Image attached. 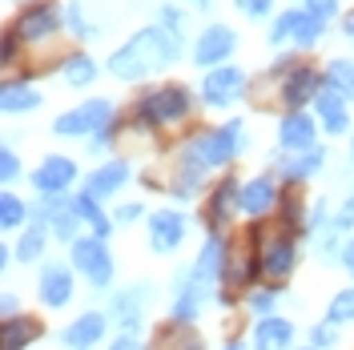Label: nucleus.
<instances>
[{
  "label": "nucleus",
  "instance_id": "nucleus-16",
  "mask_svg": "<svg viewBox=\"0 0 354 350\" xmlns=\"http://www.w3.org/2000/svg\"><path fill=\"white\" fill-rule=\"evenodd\" d=\"M214 298V290L205 282H198L194 278V270H185V274H177V290H174V306H169V314H174V322H198L201 306Z\"/></svg>",
  "mask_w": 354,
  "mask_h": 350
},
{
  "label": "nucleus",
  "instance_id": "nucleus-41",
  "mask_svg": "<svg viewBox=\"0 0 354 350\" xmlns=\"http://www.w3.org/2000/svg\"><path fill=\"white\" fill-rule=\"evenodd\" d=\"M330 230L338 234V238H346V234L354 230V185H351V194H346V201L338 205V214H334Z\"/></svg>",
  "mask_w": 354,
  "mask_h": 350
},
{
  "label": "nucleus",
  "instance_id": "nucleus-52",
  "mask_svg": "<svg viewBox=\"0 0 354 350\" xmlns=\"http://www.w3.org/2000/svg\"><path fill=\"white\" fill-rule=\"evenodd\" d=\"M342 37H351V41H354V12L342 17Z\"/></svg>",
  "mask_w": 354,
  "mask_h": 350
},
{
  "label": "nucleus",
  "instance_id": "nucleus-26",
  "mask_svg": "<svg viewBox=\"0 0 354 350\" xmlns=\"http://www.w3.org/2000/svg\"><path fill=\"white\" fill-rule=\"evenodd\" d=\"M322 165H326V145H314V149H306V154H298V157H282L278 161V174H282L286 185H298L306 177L322 174Z\"/></svg>",
  "mask_w": 354,
  "mask_h": 350
},
{
  "label": "nucleus",
  "instance_id": "nucleus-36",
  "mask_svg": "<svg viewBox=\"0 0 354 350\" xmlns=\"http://www.w3.org/2000/svg\"><path fill=\"white\" fill-rule=\"evenodd\" d=\"M326 322L330 326H346V322H354V286H346V290H338L330 298V306H326Z\"/></svg>",
  "mask_w": 354,
  "mask_h": 350
},
{
  "label": "nucleus",
  "instance_id": "nucleus-42",
  "mask_svg": "<svg viewBox=\"0 0 354 350\" xmlns=\"http://www.w3.org/2000/svg\"><path fill=\"white\" fill-rule=\"evenodd\" d=\"M334 342H338V326H330L326 318L310 326V347H318V350H330Z\"/></svg>",
  "mask_w": 354,
  "mask_h": 350
},
{
  "label": "nucleus",
  "instance_id": "nucleus-13",
  "mask_svg": "<svg viewBox=\"0 0 354 350\" xmlns=\"http://www.w3.org/2000/svg\"><path fill=\"white\" fill-rule=\"evenodd\" d=\"M238 201H242V181L238 177H221L218 185L209 190L205 197V225H209V234H221L230 218L238 214Z\"/></svg>",
  "mask_w": 354,
  "mask_h": 350
},
{
  "label": "nucleus",
  "instance_id": "nucleus-18",
  "mask_svg": "<svg viewBox=\"0 0 354 350\" xmlns=\"http://www.w3.org/2000/svg\"><path fill=\"white\" fill-rule=\"evenodd\" d=\"M278 201H282V190H278V181L270 174H258L242 181V201H238V214L245 218H266L270 210H278Z\"/></svg>",
  "mask_w": 354,
  "mask_h": 350
},
{
  "label": "nucleus",
  "instance_id": "nucleus-11",
  "mask_svg": "<svg viewBox=\"0 0 354 350\" xmlns=\"http://www.w3.org/2000/svg\"><path fill=\"white\" fill-rule=\"evenodd\" d=\"M234 48H238V33L230 24H209L198 37V44H194V65L209 73V68L225 65L234 57Z\"/></svg>",
  "mask_w": 354,
  "mask_h": 350
},
{
  "label": "nucleus",
  "instance_id": "nucleus-54",
  "mask_svg": "<svg viewBox=\"0 0 354 350\" xmlns=\"http://www.w3.org/2000/svg\"><path fill=\"white\" fill-rule=\"evenodd\" d=\"M194 4H198V8H209V0H194Z\"/></svg>",
  "mask_w": 354,
  "mask_h": 350
},
{
  "label": "nucleus",
  "instance_id": "nucleus-37",
  "mask_svg": "<svg viewBox=\"0 0 354 350\" xmlns=\"http://www.w3.org/2000/svg\"><path fill=\"white\" fill-rule=\"evenodd\" d=\"M65 28L77 37V41H93L97 37V24L85 17V8H81V0H73V4H65Z\"/></svg>",
  "mask_w": 354,
  "mask_h": 350
},
{
  "label": "nucleus",
  "instance_id": "nucleus-31",
  "mask_svg": "<svg viewBox=\"0 0 354 350\" xmlns=\"http://www.w3.org/2000/svg\"><path fill=\"white\" fill-rule=\"evenodd\" d=\"M278 210H282V221H278V225H286L290 234H302V230L310 225L306 201H302V194H298L294 185H282V201H278Z\"/></svg>",
  "mask_w": 354,
  "mask_h": 350
},
{
  "label": "nucleus",
  "instance_id": "nucleus-25",
  "mask_svg": "<svg viewBox=\"0 0 354 350\" xmlns=\"http://www.w3.org/2000/svg\"><path fill=\"white\" fill-rule=\"evenodd\" d=\"M0 338H4V350H28L32 342L44 338V326H41V318H32V314H17V318L0 322Z\"/></svg>",
  "mask_w": 354,
  "mask_h": 350
},
{
  "label": "nucleus",
  "instance_id": "nucleus-39",
  "mask_svg": "<svg viewBox=\"0 0 354 350\" xmlns=\"http://www.w3.org/2000/svg\"><path fill=\"white\" fill-rule=\"evenodd\" d=\"M48 225H53V238H57V241H68V246H73V241L81 238V225H85V221L77 218L73 210H65V214H57Z\"/></svg>",
  "mask_w": 354,
  "mask_h": 350
},
{
  "label": "nucleus",
  "instance_id": "nucleus-19",
  "mask_svg": "<svg viewBox=\"0 0 354 350\" xmlns=\"http://www.w3.org/2000/svg\"><path fill=\"white\" fill-rule=\"evenodd\" d=\"M133 177V165L125 157H113V161H101L93 174L85 177V194L97 197V201H105V197H117L125 185H129Z\"/></svg>",
  "mask_w": 354,
  "mask_h": 350
},
{
  "label": "nucleus",
  "instance_id": "nucleus-48",
  "mask_svg": "<svg viewBox=\"0 0 354 350\" xmlns=\"http://www.w3.org/2000/svg\"><path fill=\"white\" fill-rule=\"evenodd\" d=\"M161 24H169L174 33H185V17L177 12L174 4H165V8H161Z\"/></svg>",
  "mask_w": 354,
  "mask_h": 350
},
{
  "label": "nucleus",
  "instance_id": "nucleus-12",
  "mask_svg": "<svg viewBox=\"0 0 354 350\" xmlns=\"http://www.w3.org/2000/svg\"><path fill=\"white\" fill-rule=\"evenodd\" d=\"M225 266H230V241H225V234H205L198 262L189 266L194 278L205 282L209 290H218V286L225 282Z\"/></svg>",
  "mask_w": 354,
  "mask_h": 350
},
{
  "label": "nucleus",
  "instance_id": "nucleus-29",
  "mask_svg": "<svg viewBox=\"0 0 354 350\" xmlns=\"http://www.w3.org/2000/svg\"><path fill=\"white\" fill-rule=\"evenodd\" d=\"M48 238H53V225H48L44 218H32L21 230L17 258H21V262H37V258H44V246H48Z\"/></svg>",
  "mask_w": 354,
  "mask_h": 350
},
{
  "label": "nucleus",
  "instance_id": "nucleus-10",
  "mask_svg": "<svg viewBox=\"0 0 354 350\" xmlns=\"http://www.w3.org/2000/svg\"><path fill=\"white\" fill-rule=\"evenodd\" d=\"M77 294V270L68 262H44L41 278H37V298L48 310H65Z\"/></svg>",
  "mask_w": 354,
  "mask_h": 350
},
{
  "label": "nucleus",
  "instance_id": "nucleus-24",
  "mask_svg": "<svg viewBox=\"0 0 354 350\" xmlns=\"http://www.w3.org/2000/svg\"><path fill=\"white\" fill-rule=\"evenodd\" d=\"M44 105V97L37 93V85H32V77H8L4 81V89H0V109L8 113H32V109H41Z\"/></svg>",
  "mask_w": 354,
  "mask_h": 350
},
{
  "label": "nucleus",
  "instance_id": "nucleus-43",
  "mask_svg": "<svg viewBox=\"0 0 354 350\" xmlns=\"http://www.w3.org/2000/svg\"><path fill=\"white\" fill-rule=\"evenodd\" d=\"M234 8H238L242 17H250V21H262V17L274 12V0H234Z\"/></svg>",
  "mask_w": 354,
  "mask_h": 350
},
{
  "label": "nucleus",
  "instance_id": "nucleus-15",
  "mask_svg": "<svg viewBox=\"0 0 354 350\" xmlns=\"http://www.w3.org/2000/svg\"><path fill=\"white\" fill-rule=\"evenodd\" d=\"M189 234V221L181 210H153L149 214V250L153 254H174Z\"/></svg>",
  "mask_w": 354,
  "mask_h": 350
},
{
  "label": "nucleus",
  "instance_id": "nucleus-2",
  "mask_svg": "<svg viewBox=\"0 0 354 350\" xmlns=\"http://www.w3.org/2000/svg\"><path fill=\"white\" fill-rule=\"evenodd\" d=\"M194 113V93L185 85H161V89H145L133 101V121L145 129H165L177 125Z\"/></svg>",
  "mask_w": 354,
  "mask_h": 350
},
{
  "label": "nucleus",
  "instance_id": "nucleus-35",
  "mask_svg": "<svg viewBox=\"0 0 354 350\" xmlns=\"http://www.w3.org/2000/svg\"><path fill=\"white\" fill-rule=\"evenodd\" d=\"M322 37H326V21H318V17H310L306 8H298V24H294L290 41L298 44V48H314Z\"/></svg>",
  "mask_w": 354,
  "mask_h": 350
},
{
  "label": "nucleus",
  "instance_id": "nucleus-1",
  "mask_svg": "<svg viewBox=\"0 0 354 350\" xmlns=\"http://www.w3.org/2000/svg\"><path fill=\"white\" fill-rule=\"evenodd\" d=\"M181 48H185L181 33H174L169 24H149V28L133 33L121 48H113L109 73L117 81H145L149 73L174 65L177 57H181Z\"/></svg>",
  "mask_w": 354,
  "mask_h": 350
},
{
  "label": "nucleus",
  "instance_id": "nucleus-20",
  "mask_svg": "<svg viewBox=\"0 0 354 350\" xmlns=\"http://www.w3.org/2000/svg\"><path fill=\"white\" fill-rule=\"evenodd\" d=\"M318 145V125H314V117L310 113H286L282 121H278V149L282 154H306Z\"/></svg>",
  "mask_w": 354,
  "mask_h": 350
},
{
  "label": "nucleus",
  "instance_id": "nucleus-46",
  "mask_svg": "<svg viewBox=\"0 0 354 350\" xmlns=\"http://www.w3.org/2000/svg\"><path fill=\"white\" fill-rule=\"evenodd\" d=\"M338 4H342V0H306V12L318 17V21H330L334 12H338Z\"/></svg>",
  "mask_w": 354,
  "mask_h": 350
},
{
  "label": "nucleus",
  "instance_id": "nucleus-4",
  "mask_svg": "<svg viewBox=\"0 0 354 350\" xmlns=\"http://www.w3.org/2000/svg\"><path fill=\"white\" fill-rule=\"evenodd\" d=\"M258 234V258H262V278L270 282H286L298 266V234H290L286 225L278 230H266V225H254Z\"/></svg>",
  "mask_w": 354,
  "mask_h": 350
},
{
  "label": "nucleus",
  "instance_id": "nucleus-47",
  "mask_svg": "<svg viewBox=\"0 0 354 350\" xmlns=\"http://www.w3.org/2000/svg\"><path fill=\"white\" fill-rule=\"evenodd\" d=\"M17 53H21V41H17L12 33H4V48H0V61H4V68L17 65Z\"/></svg>",
  "mask_w": 354,
  "mask_h": 350
},
{
  "label": "nucleus",
  "instance_id": "nucleus-40",
  "mask_svg": "<svg viewBox=\"0 0 354 350\" xmlns=\"http://www.w3.org/2000/svg\"><path fill=\"white\" fill-rule=\"evenodd\" d=\"M294 24H298V8H286L282 17H274V24H270V33H266V41L270 44H282L294 37Z\"/></svg>",
  "mask_w": 354,
  "mask_h": 350
},
{
  "label": "nucleus",
  "instance_id": "nucleus-55",
  "mask_svg": "<svg viewBox=\"0 0 354 350\" xmlns=\"http://www.w3.org/2000/svg\"><path fill=\"white\" fill-rule=\"evenodd\" d=\"M351 161H354V137H351Z\"/></svg>",
  "mask_w": 354,
  "mask_h": 350
},
{
  "label": "nucleus",
  "instance_id": "nucleus-23",
  "mask_svg": "<svg viewBox=\"0 0 354 350\" xmlns=\"http://www.w3.org/2000/svg\"><path fill=\"white\" fill-rule=\"evenodd\" d=\"M351 101L342 97V93H334V89H322L318 97H314V113H318V125L330 133V137H342V133L351 129V109H346Z\"/></svg>",
  "mask_w": 354,
  "mask_h": 350
},
{
  "label": "nucleus",
  "instance_id": "nucleus-8",
  "mask_svg": "<svg viewBox=\"0 0 354 350\" xmlns=\"http://www.w3.org/2000/svg\"><path fill=\"white\" fill-rule=\"evenodd\" d=\"M254 85L250 81V73L238 65H218L205 73V81H201V101L209 105V109H230L234 101H242L245 89Z\"/></svg>",
  "mask_w": 354,
  "mask_h": 350
},
{
  "label": "nucleus",
  "instance_id": "nucleus-5",
  "mask_svg": "<svg viewBox=\"0 0 354 350\" xmlns=\"http://www.w3.org/2000/svg\"><path fill=\"white\" fill-rule=\"evenodd\" d=\"M189 141L198 145V154L205 157L209 169H225V165H234V161L245 154V145H250L242 121H225V125H214V129H201L198 137H189Z\"/></svg>",
  "mask_w": 354,
  "mask_h": 350
},
{
  "label": "nucleus",
  "instance_id": "nucleus-34",
  "mask_svg": "<svg viewBox=\"0 0 354 350\" xmlns=\"http://www.w3.org/2000/svg\"><path fill=\"white\" fill-rule=\"evenodd\" d=\"M53 133L57 137H93V125H88V113H85V105H77V109H68V113H61L57 121H53Z\"/></svg>",
  "mask_w": 354,
  "mask_h": 350
},
{
  "label": "nucleus",
  "instance_id": "nucleus-14",
  "mask_svg": "<svg viewBox=\"0 0 354 350\" xmlns=\"http://www.w3.org/2000/svg\"><path fill=\"white\" fill-rule=\"evenodd\" d=\"M322 89H326V77H322V73H314V65H298L290 77H282L278 97H282L286 113H298L302 105H310Z\"/></svg>",
  "mask_w": 354,
  "mask_h": 350
},
{
  "label": "nucleus",
  "instance_id": "nucleus-28",
  "mask_svg": "<svg viewBox=\"0 0 354 350\" xmlns=\"http://www.w3.org/2000/svg\"><path fill=\"white\" fill-rule=\"evenodd\" d=\"M153 350H205V342L189 322H169L153 334Z\"/></svg>",
  "mask_w": 354,
  "mask_h": 350
},
{
  "label": "nucleus",
  "instance_id": "nucleus-51",
  "mask_svg": "<svg viewBox=\"0 0 354 350\" xmlns=\"http://www.w3.org/2000/svg\"><path fill=\"white\" fill-rule=\"evenodd\" d=\"M0 310H4V318H17V294H12V290H4V302H0Z\"/></svg>",
  "mask_w": 354,
  "mask_h": 350
},
{
  "label": "nucleus",
  "instance_id": "nucleus-7",
  "mask_svg": "<svg viewBox=\"0 0 354 350\" xmlns=\"http://www.w3.org/2000/svg\"><path fill=\"white\" fill-rule=\"evenodd\" d=\"M149 298H153V286L137 282L129 290H117L109 298V322L117 326V334H145V310H149Z\"/></svg>",
  "mask_w": 354,
  "mask_h": 350
},
{
  "label": "nucleus",
  "instance_id": "nucleus-56",
  "mask_svg": "<svg viewBox=\"0 0 354 350\" xmlns=\"http://www.w3.org/2000/svg\"><path fill=\"white\" fill-rule=\"evenodd\" d=\"M294 350H318V347H294Z\"/></svg>",
  "mask_w": 354,
  "mask_h": 350
},
{
  "label": "nucleus",
  "instance_id": "nucleus-21",
  "mask_svg": "<svg viewBox=\"0 0 354 350\" xmlns=\"http://www.w3.org/2000/svg\"><path fill=\"white\" fill-rule=\"evenodd\" d=\"M73 181H77V161L65 154H48L32 169V190L37 194H65Z\"/></svg>",
  "mask_w": 354,
  "mask_h": 350
},
{
  "label": "nucleus",
  "instance_id": "nucleus-3",
  "mask_svg": "<svg viewBox=\"0 0 354 350\" xmlns=\"http://www.w3.org/2000/svg\"><path fill=\"white\" fill-rule=\"evenodd\" d=\"M8 33L24 48H41V44L57 41L65 33V8L57 0H32V4H24L21 12H17V21H12Z\"/></svg>",
  "mask_w": 354,
  "mask_h": 350
},
{
  "label": "nucleus",
  "instance_id": "nucleus-22",
  "mask_svg": "<svg viewBox=\"0 0 354 350\" xmlns=\"http://www.w3.org/2000/svg\"><path fill=\"white\" fill-rule=\"evenodd\" d=\"M294 322L282 318V314H266L254 322V334H250V347L254 350H294Z\"/></svg>",
  "mask_w": 354,
  "mask_h": 350
},
{
  "label": "nucleus",
  "instance_id": "nucleus-9",
  "mask_svg": "<svg viewBox=\"0 0 354 350\" xmlns=\"http://www.w3.org/2000/svg\"><path fill=\"white\" fill-rule=\"evenodd\" d=\"M205 174H209V165H205V157L198 154V145L194 141H185L174 157V177H169V197L174 201H194L198 190L205 185Z\"/></svg>",
  "mask_w": 354,
  "mask_h": 350
},
{
  "label": "nucleus",
  "instance_id": "nucleus-50",
  "mask_svg": "<svg viewBox=\"0 0 354 350\" xmlns=\"http://www.w3.org/2000/svg\"><path fill=\"white\" fill-rule=\"evenodd\" d=\"M338 266H346V274L354 278V238L342 241V258H338Z\"/></svg>",
  "mask_w": 354,
  "mask_h": 350
},
{
  "label": "nucleus",
  "instance_id": "nucleus-17",
  "mask_svg": "<svg viewBox=\"0 0 354 350\" xmlns=\"http://www.w3.org/2000/svg\"><path fill=\"white\" fill-rule=\"evenodd\" d=\"M113 322H109V314L105 310H85L81 318H73L57 338H61V347H68V350H93L101 338H105V330H109Z\"/></svg>",
  "mask_w": 354,
  "mask_h": 350
},
{
  "label": "nucleus",
  "instance_id": "nucleus-45",
  "mask_svg": "<svg viewBox=\"0 0 354 350\" xmlns=\"http://www.w3.org/2000/svg\"><path fill=\"white\" fill-rule=\"evenodd\" d=\"M141 214H145V205H141V201H125V205H117V210H113V221H117V225H129V221H137Z\"/></svg>",
  "mask_w": 354,
  "mask_h": 350
},
{
  "label": "nucleus",
  "instance_id": "nucleus-38",
  "mask_svg": "<svg viewBox=\"0 0 354 350\" xmlns=\"http://www.w3.org/2000/svg\"><path fill=\"white\" fill-rule=\"evenodd\" d=\"M278 302H282V290H278V286H254V290L245 294V306H250V314H258V318H266Z\"/></svg>",
  "mask_w": 354,
  "mask_h": 350
},
{
  "label": "nucleus",
  "instance_id": "nucleus-6",
  "mask_svg": "<svg viewBox=\"0 0 354 350\" xmlns=\"http://www.w3.org/2000/svg\"><path fill=\"white\" fill-rule=\"evenodd\" d=\"M68 266L85 278L93 290H109L113 286V274H117V266H113V254L105 238H97V234H88V238H77L68 246Z\"/></svg>",
  "mask_w": 354,
  "mask_h": 350
},
{
  "label": "nucleus",
  "instance_id": "nucleus-49",
  "mask_svg": "<svg viewBox=\"0 0 354 350\" xmlns=\"http://www.w3.org/2000/svg\"><path fill=\"white\" fill-rule=\"evenodd\" d=\"M109 350H141V338L137 334H117L109 342Z\"/></svg>",
  "mask_w": 354,
  "mask_h": 350
},
{
  "label": "nucleus",
  "instance_id": "nucleus-44",
  "mask_svg": "<svg viewBox=\"0 0 354 350\" xmlns=\"http://www.w3.org/2000/svg\"><path fill=\"white\" fill-rule=\"evenodd\" d=\"M0 177H4V185H12V181H17V177H21V157L12 154V149H8V145H4V149H0Z\"/></svg>",
  "mask_w": 354,
  "mask_h": 350
},
{
  "label": "nucleus",
  "instance_id": "nucleus-27",
  "mask_svg": "<svg viewBox=\"0 0 354 350\" xmlns=\"http://www.w3.org/2000/svg\"><path fill=\"white\" fill-rule=\"evenodd\" d=\"M73 214H77V218L85 221V225H88V234H97V238H109V234H113V225H117V221H113L109 214H105V210H101V201H97V197H88L85 190H81V194L73 197Z\"/></svg>",
  "mask_w": 354,
  "mask_h": 350
},
{
  "label": "nucleus",
  "instance_id": "nucleus-53",
  "mask_svg": "<svg viewBox=\"0 0 354 350\" xmlns=\"http://www.w3.org/2000/svg\"><path fill=\"white\" fill-rule=\"evenodd\" d=\"M221 350H245V342H225Z\"/></svg>",
  "mask_w": 354,
  "mask_h": 350
},
{
  "label": "nucleus",
  "instance_id": "nucleus-30",
  "mask_svg": "<svg viewBox=\"0 0 354 350\" xmlns=\"http://www.w3.org/2000/svg\"><path fill=\"white\" fill-rule=\"evenodd\" d=\"M97 61L88 57V53H68L65 61H61V77H65V85L73 89H88L93 81H97Z\"/></svg>",
  "mask_w": 354,
  "mask_h": 350
},
{
  "label": "nucleus",
  "instance_id": "nucleus-33",
  "mask_svg": "<svg viewBox=\"0 0 354 350\" xmlns=\"http://www.w3.org/2000/svg\"><path fill=\"white\" fill-rule=\"evenodd\" d=\"M24 221H32V205H24L12 190L0 194V225L4 230H24Z\"/></svg>",
  "mask_w": 354,
  "mask_h": 350
},
{
  "label": "nucleus",
  "instance_id": "nucleus-32",
  "mask_svg": "<svg viewBox=\"0 0 354 350\" xmlns=\"http://www.w3.org/2000/svg\"><path fill=\"white\" fill-rule=\"evenodd\" d=\"M322 77H326V89H334V93H342L346 101H354V57H338V61H330Z\"/></svg>",
  "mask_w": 354,
  "mask_h": 350
}]
</instances>
